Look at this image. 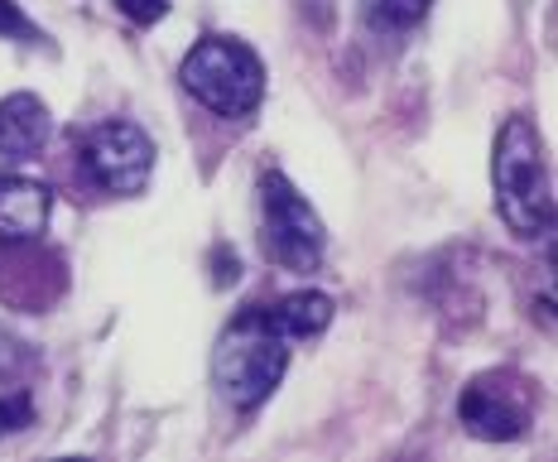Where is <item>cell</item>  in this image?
Listing matches in <instances>:
<instances>
[{
    "label": "cell",
    "instance_id": "cell-1",
    "mask_svg": "<svg viewBox=\"0 0 558 462\" xmlns=\"http://www.w3.org/2000/svg\"><path fill=\"white\" fill-rule=\"evenodd\" d=\"M496 207L520 236H544L554 227V183L549 159H544V135L534 131L530 115H510L496 135L492 155Z\"/></svg>",
    "mask_w": 558,
    "mask_h": 462
},
{
    "label": "cell",
    "instance_id": "cell-2",
    "mask_svg": "<svg viewBox=\"0 0 558 462\" xmlns=\"http://www.w3.org/2000/svg\"><path fill=\"white\" fill-rule=\"evenodd\" d=\"M289 366V338L275 328L270 308H246L222 332L213 352V380L236 410H260Z\"/></svg>",
    "mask_w": 558,
    "mask_h": 462
},
{
    "label": "cell",
    "instance_id": "cell-3",
    "mask_svg": "<svg viewBox=\"0 0 558 462\" xmlns=\"http://www.w3.org/2000/svg\"><path fill=\"white\" fill-rule=\"evenodd\" d=\"M183 87L193 92L213 115H251L265 97V63L251 44L231 34H207L193 44V53L179 68Z\"/></svg>",
    "mask_w": 558,
    "mask_h": 462
},
{
    "label": "cell",
    "instance_id": "cell-4",
    "mask_svg": "<svg viewBox=\"0 0 558 462\" xmlns=\"http://www.w3.org/2000/svg\"><path fill=\"white\" fill-rule=\"evenodd\" d=\"M260 246L275 265L294 275L318 270L323 251H328V231H323L318 212L299 198L284 173H260Z\"/></svg>",
    "mask_w": 558,
    "mask_h": 462
},
{
    "label": "cell",
    "instance_id": "cell-5",
    "mask_svg": "<svg viewBox=\"0 0 558 462\" xmlns=\"http://www.w3.org/2000/svg\"><path fill=\"white\" fill-rule=\"evenodd\" d=\"M83 159L97 189L116 193V198H135V193H145L149 173H155V141L135 121H107L87 135Z\"/></svg>",
    "mask_w": 558,
    "mask_h": 462
},
{
    "label": "cell",
    "instance_id": "cell-6",
    "mask_svg": "<svg viewBox=\"0 0 558 462\" xmlns=\"http://www.w3.org/2000/svg\"><path fill=\"white\" fill-rule=\"evenodd\" d=\"M458 420L462 429L486 438V443H510L530 429V396L510 390V380H472L458 400Z\"/></svg>",
    "mask_w": 558,
    "mask_h": 462
},
{
    "label": "cell",
    "instance_id": "cell-7",
    "mask_svg": "<svg viewBox=\"0 0 558 462\" xmlns=\"http://www.w3.org/2000/svg\"><path fill=\"white\" fill-rule=\"evenodd\" d=\"M53 212V193L34 179H0V241H34L49 227Z\"/></svg>",
    "mask_w": 558,
    "mask_h": 462
},
{
    "label": "cell",
    "instance_id": "cell-8",
    "mask_svg": "<svg viewBox=\"0 0 558 462\" xmlns=\"http://www.w3.org/2000/svg\"><path fill=\"white\" fill-rule=\"evenodd\" d=\"M53 121L49 107L29 92H15V97L0 101V155L5 159H34L49 141Z\"/></svg>",
    "mask_w": 558,
    "mask_h": 462
},
{
    "label": "cell",
    "instance_id": "cell-9",
    "mask_svg": "<svg viewBox=\"0 0 558 462\" xmlns=\"http://www.w3.org/2000/svg\"><path fill=\"white\" fill-rule=\"evenodd\" d=\"M270 318L289 342L318 338V332H328V323H332V299L318 294V289H299V294L279 299V304L270 308Z\"/></svg>",
    "mask_w": 558,
    "mask_h": 462
},
{
    "label": "cell",
    "instance_id": "cell-10",
    "mask_svg": "<svg viewBox=\"0 0 558 462\" xmlns=\"http://www.w3.org/2000/svg\"><path fill=\"white\" fill-rule=\"evenodd\" d=\"M362 15L376 34H404L428 15V0H362Z\"/></svg>",
    "mask_w": 558,
    "mask_h": 462
},
{
    "label": "cell",
    "instance_id": "cell-11",
    "mask_svg": "<svg viewBox=\"0 0 558 462\" xmlns=\"http://www.w3.org/2000/svg\"><path fill=\"white\" fill-rule=\"evenodd\" d=\"M29 424H34V400H29V390H15V396L0 400V438L29 429Z\"/></svg>",
    "mask_w": 558,
    "mask_h": 462
},
{
    "label": "cell",
    "instance_id": "cell-12",
    "mask_svg": "<svg viewBox=\"0 0 558 462\" xmlns=\"http://www.w3.org/2000/svg\"><path fill=\"white\" fill-rule=\"evenodd\" d=\"M0 34H5V39H20V44H39L44 39V34L25 20V10H20L15 0H0Z\"/></svg>",
    "mask_w": 558,
    "mask_h": 462
},
{
    "label": "cell",
    "instance_id": "cell-13",
    "mask_svg": "<svg viewBox=\"0 0 558 462\" xmlns=\"http://www.w3.org/2000/svg\"><path fill=\"white\" fill-rule=\"evenodd\" d=\"M29 362H34V356L25 352V342H15V338H10V332H0V380L20 376Z\"/></svg>",
    "mask_w": 558,
    "mask_h": 462
},
{
    "label": "cell",
    "instance_id": "cell-14",
    "mask_svg": "<svg viewBox=\"0 0 558 462\" xmlns=\"http://www.w3.org/2000/svg\"><path fill=\"white\" fill-rule=\"evenodd\" d=\"M116 5H121L135 25H159V20L169 15V0H116Z\"/></svg>",
    "mask_w": 558,
    "mask_h": 462
}]
</instances>
